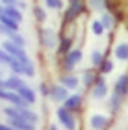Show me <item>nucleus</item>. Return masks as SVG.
<instances>
[{"label": "nucleus", "instance_id": "8", "mask_svg": "<svg viewBox=\"0 0 128 130\" xmlns=\"http://www.w3.org/2000/svg\"><path fill=\"white\" fill-rule=\"evenodd\" d=\"M17 93H19V95L24 99L28 104H33V102H35V93H33L30 87H26V86H24V87H21V89L17 91Z\"/></svg>", "mask_w": 128, "mask_h": 130}, {"label": "nucleus", "instance_id": "15", "mask_svg": "<svg viewBox=\"0 0 128 130\" xmlns=\"http://www.w3.org/2000/svg\"><path fill=\"white\" fill-rule=\"evenodd\" d=\"M8 65L11 67V71H13L15 74H24V65H22L21 61H17L15 58H9V61H8Z\"/></svg>", "mask_w": 128, "mask_h": 130}, {"label": "nucleus", "instance_id": "1", "mask_svg": "<svg viewBox=\"0 0 128 130\" xmlns=\"http://www.w3.org/2000/svg\"><path fill=\"white\" fill-rule=\"evenodd\" d=\"M58 117H60V121L65 125L67 130H74V119H72V115L69 113L67 108H58Z\"/></svg>", "mask_w": 128, "mask_h": 130}, {"label": "nucleus", "instance_id": "28", "mask_svg": "<svg viewBox=\"0 0 128 130\" xmlns=\"http://www.w3.org/2000/svg\"><path fill=\"white\" fill-rule=\"evenodd\" d=\"M39 91H41L43 95H46V93H48V89H46V86H45V84H41V86H39Z\"/></svg>", "mask_w": 128, "mask_h": 130}, {"label": "nucleus", "instance_id": "16", "mask_svg": "<svg viewBox=\"0 0 128 130\" xmlns=\"http://www.w3.org/2000/svg\"><path fill=\"white\" fill-rule=\"evenodd\" d=\"M8 37H9V41H11L13 45L21 46V48H22V46L26 45V43H24V37H22V35H19L17 32H9V34H8Z\"/></svg>", "mask_w": 128, "mask_h": 130}, {"label": "nucleus", "instance_id": "34", "mask_svg": "<svg viewBox=\"0 0 128 130\" xmlns=\"http://www.w3.org/2000/svg\"><path fill=\"white\" fill-rule=\"evenodd\" d=\"M0 13H4V6H0Z\"/></svg>", "mask_w": 128, "mask_h": 130}, {"label": "nucleus", "instance_id": "21", "mask_svg": "<svg viewBox=\"0 0 128 130\" xmlns=\"http://www.w3.org/2000/svg\"><path fill=\"white\" fill-rule=\"evenodd\" d=\"M9 58H11V56L8 54V52H6L4 48H0V63H8Z\"/></svg>", "mask_w": 128, "mask_h": 130}, {"label": "nucleus", "instance_id": "20", "mask_svg": "<svg viewBox=\"0 0 128 130\" xmlns=\"http://www.w3.org/2000/svg\"><path fill=\"white\" fill-rule=\"evenodd\" d=\"M93 32H95L97 35H100V34L104 32V26H102L100 21H95V22H93Z\"/></svg>", "mask_w": 128, "mask_h": 130}, {"label": "nucleus", "instance_id": "3", "mask_svg": "<svg viewBox=\"0 0 128 130\" xmlns=\"http://www.w3.org/2000/svg\"><path fill=\"white\" fill-rule=\"evenodd\" d=\"M126 93H128V76H121L117 84H115V95L124 97Z\"/></svg>", "mask_w": 128, "mask_h": 130}, {"label": "nucleus", "instance_id": "11", "mask_svg": "<svg viewBox=\"0 0 128 130\" xmlns=\"http://www.w3.org/2000/svg\"><path fill=\"white\" fill-rule=\"evenodd\" d=\"M0 22L6 26V28H9V30H13V32H17L19 30V22L17 21H13V19H9L8 15H4V13H0Z\"/></svg>", "mask_w": 128, "mask_h": 130}, {"label": "nucleus", "instance_id": "26", "mask_svg": "<svg viewBox=\"0 0 128 130\" xmlns=\"http://www.w3.org/2000/svg\"><path fill=\"white\" fill-rule=\"evenodd\" d=\"M9 32H13V30H9V28H6V26L2 24V22H0V34H2V35H8Z\"/></svg>", "mask_w": 128, "mask_h": 130}, {"label": "nucleus", "instance_id": "4", "mask_svg": "<svg viewBox=\"0 0 128 130\" xmlns=\"http://www.w3.org/2000/svg\"><path fill=\"white\" fill-rule=\"evenodd\" d=\"M50 95H52V99L56 100V102H61V100H67V87H63V86H60V87H52V91H50Z\"/></svg>", "mask_w": 128, "mask_h": 130}, {"label": "nucleus", "instance_id": "29", "mask_svg": "<svg viewBox=\"0 0 128 130\" xmlns=\"http://www.w3.org/2000/svg\"><path fill=\"white\" fill-rule=\"evenodd\" d=\"M69 43H71V41H67V39L63 41V45H61V50H67V48H69Z\"/></svg>", "mask_w": 128, "mask_h": 130}, {"label": "nucleus", "instance_id": "24", "mask_svg": "<svg viewBox=\"0 0 128 130\" xmlns=\"http://www.w3.org/2000/svg\"><path fill=\"white\" fill-rule=\"evenodd\" d=\"M35 17H37L39 21H45V19H46V13H45L41 8H35Z\"/></svg>", "mask_w": 128, "mask_h": 130}, {"label": "nucleus", "instance_id": "14", "mask_svg": "<svg viewBox=\"0 0 128 130\" xmlns=\"http://www.w3.org/2000/svg\"><path fill=\"white\" fill-rule=\"evenodd\" d=\"M80 100H82V97H80V95H71V97H67L65 108H67V110H76L78 106H80Z\"/></svg>", "mask_w": 128, "mask_h": 130}, {"label": "nucleus", "instance_id": "9", "mask_svg": "<svg viewBox=\"0 0 128 130\" xmlns=\"http://www.w3.org/2000/svg\"><path fill=\"white\" fill-rule=\"evenodd\" d=\"M106 123H108V119L104 115H93L91 117V128H95V130H102L104 126H106Z\"/></svg>", "mask_w": 128, "mask_h": 130}, {"label": "nucleus", "instance_id": "22", "mask_svg": "<svg viewBox=\"0 0 128 130\" xmlns=\"http://www.w3.org/2000/svg\"><path fill=\"white\" fill-rule=\"evenodd\" d=\"M93 63H95V65L102 63V54H100V52H93Z\"/></svg>", "mask_w": 128, "mask_h": 130}, {"label": "nucleus", "instance_id": "27", "mask_svg": "<svg viewBox=\"0 0 128 130\" xmlns=\"http://www.w3.org/2000/svg\"><path fill=\"white\" fill-rule=\"evenodd\" d=\"M2 4H6V8H8V6H19L17 0H2Z\"/></svg>", "mask_w": 128, "mask_h": 130}, {"label": "nucleus", "instance_id": "17", "mask_svg": "<svg viewBox=\"0 0 128 130\" xmlns=\"http://www.w3.org/2000/svg\"><path fill=\"white\" fill-rule=\"evenodd\" d=\"M61 84H63V87H76L78 86V78L76 76H63L61 78Z\"/></svg>", "mask_w": 128, "mask_h": 130}, {"label": "nucleus", "instance_id": "32", "mask_svg": "<svg viewBox=\"0 0 128 130\" xmlns=\"http://www.w3.org/2000/svg\"><path fill=\"white\" fill-rule=\"evenodd\" d=\"M0 99H4V89H0Z\"/></svg>", "mask_w": 128, "mask_h": 130}, {"label": "nucleus", "instance_id": "7", "mask_svg": "<svg viewBox=\"0 0 128 130\" xmlns=\"http://www.w3.org/2000/svg\"><path fill=\"white\" fill-rule=\"evenodd\" d=\"M106 82H104L102 78H98V82H97V86L93 87V97L95 99H102V97H106Z\"/></svg>", "mask_w": 128, "mask_h": 130}, {"label": "nucleus", "instance_id": "30", "mask_svg": "<svg viewBox=\"0 0 128 130\" xmlns=\"http://www.w3.org/2000/svg\"><path fill=\"white\" fill-rule=\"evenodd\" d=\"M0 89H4V91H8V87H6V80H0Z\"/></svg>", "mask_w": 128, "mask_h": 130}, {"label": "nucleus", "instance_id": "33", "mask_svg": "<svg viewBox=\"0 0 128 130\" xmlns=\"http://www.w3.org/2000/svg\"><path fill=\"white\" fill-rule=\"evenodd\" d=\"M50 130H58V128H56V125H52V126H50Z\"/></svg>", "mask_w": 128, "mask_h": 130}, {"label": "nucleus", "instance_id": "25", "mask_svg": "<svg viewBox=\"0 0 128 130\" xmlns=\"http://www.w3.org/2000/svg\"><path fill=\"white\" fill-rule=\"evenodd\" d=\"M112 69H113V63L112 61H106V63H104V67H102V73H109Z\"/></svg>", "mask_w": 128, "mask_h": 130}, {"label": "nucleus", "instance_id": "5", "mask_svg": "<svg viewBox=\"0 0 128 130\" xmlns=\"http://www.w3.org/2000/svg\"><path fill=\"white\" fill-rule=\"evenodd\" d=\"M4 15H8L9 19H13V21H17V22L22 21V13L19 11L17 6H8V8H4Z\"/></svg>", "mask_w": 128, "mask_h": 130}, {"label": "nucleus", "instance_id": "10", "mask_svg": "<svg viewBox=\"0 0 128 130\" xmlns=\"http://www.w3.org/2000/svg\"><path fill=\"white\" fill-rule=\"evenodd\" d=\"M80 58H82V52H80V50H71L67 54V69L74 67V65L80 61Z\"/></svg>", "mask_w": 128, "mask_h": 130}, {"label": "nucleus", "instance_id": "12", "mask_svg": "<svg viewBox=\"0 0 128 130\" xmlns=\"http://www.w3.org/2000/svg\"><path fill=\"white\" fill-rule=\"evenodd\" d=\"M41 39H43V43L46 46H54V43H56V35H54L52 30H43L41 32Z\"/></svg>", "mask_w": 128, "mask_h": 130}, {"label": "nucleus", "instance_id": "6", "mask_svg": "<svg viewBox=\"0 0 128 130\" xmlns=\"http://www.w3.org/2000/svg\"><path fill=\"white\" fill-rule=\"evenodd\" d=\"M6 87L11 89V91H19L21 87H24V82H22L19 76H11V78L6 80Z\"/></svg>", "mask_w": 128, "mask_h": 130}, {"label": "nucleus", "instance_id": "13", "mask_svg": "<svg viewBox=\"0 0 128 130\" xmlns=\"http://www.w3.org/2000/svg\"><path fill=\"white\" fill-rule=\"evenodd\" d=\"M115 56L119 58V60H128V43H121L115 46Z\"/></svg>", "mask_w": 128, "mask_h": 130}, {"label": "nucleus", "instance_id": "23", "mask_svg": "<svg viewBox=\"0 0 128 130\" xmlns=\"http://www.w3.org/2000/svg\"><path fill=\"white\" fill-rule=\"evenodd\" d=\"M84 82H85L87 86H89L91 82H93V71H85V74H84Z\"/></svg>", "mask_w": 128, "mask_h": 130}, {"label": "nucleus", "instance_id": "19", "mask_svg": "<svg viewBox=\"0 0 128 130\" xmlns=\"http://www.w3.org/2000/svg\"><path fill=\"white\" fill-rule=\"evenodd\" d=\"M45 2H46V6H48V8H52V9H60L61 6H63L61 0H45Z\"/></svg>", "mask_w": 128, "mask_h": 130}, {"label": "nucleus", "instance_id": "18", "mask_svg": "<svg viewBox=\"0 0 128 130\" xmlns=\"http://www.w3.org/2000/svg\"><path fill=\"white\" fill-rule=\"evenodd\" d=\"M102 26H104V30H106V28H112V24H113V19H112V17H109L108 13H104L102 15Z\"/></svg>", "mask_w": 128, "mask_h": 130}, {"label": "nucleus", "instance_id": "31", "mask_svg": "<svg viewBox=\"0 0 128 130\" xmlns=\"http://www.w3.org/2000/svg\"><path fill=\"white\" fill-rule=\"evenodd\" d=\"M0 130H13L11 126H6V125H0Z\"/></svg>", "mask_w": 128, "mask_h": 130}, {"label": "nucleus", "instance_id": "2", "mask_svg": "<svg viewBox=\"0 0 128 130\" xmlns=\"http://www.w3.org/2000/svg\"><path fill=\"white\" fill-rule=\"evenodd\" d=\"M9 126L13 130H35V125H32V123L24 119H11V117H9Z\"/></svg>", "mask_w": 128, "mask_h": 130}]
</instances>
